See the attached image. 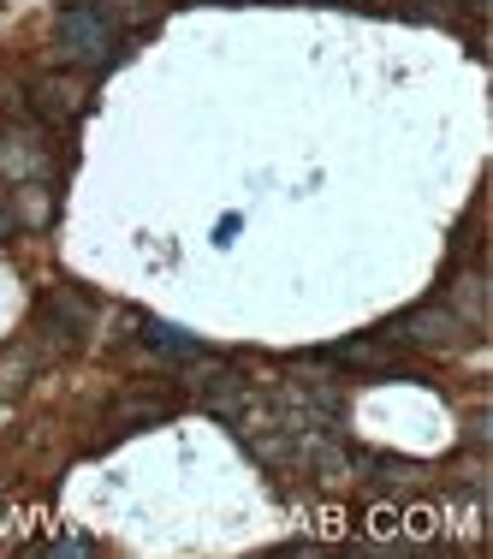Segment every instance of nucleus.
Listing matches in <instances>:
<instances>
[{"label":"nucleus","mask_w":493,"mask_h":559,"mask_svg":"<svg viewBox=\"0 0 493 559\" xmlns=\"http://www.w3.org/2000/svg\"><path fill=\"white\" fill-rule=\"evenodd\" d=\"M55 36H60V55L72 66H89V72L119 60V24L101 7H89V0H60Z\"/></svg>","instance_id":"obj_1"},{"label":"nucleus","mask_w":493,"mask_h":559,"mask_svg":"<svg viewBox=\"0 0 493 559\" xmlns=\"http://www.w3.org/2000/svg\"><path fill=\"white\" fill-rule=\"evenodd\" d=\"M464 334H470V328H464L458 316L446 310V304H417V310H405L381 340H393V345H417V352H458Z\"/></svg>","instance_id":"obj_2"},{"label":"nucleus","mask_w":493,"mask_h":559,"mask_svg":"<svg viewBox=\"0 0 493 559\" xmlns=\"http://www.w3.org/2000/svg\"><path fill=\"white\" fill-rule=\"evenodd\" d=\"M43 126H77L89 114V84L84 78H65V72H48L31 84V102H24Z\"/></svg>","instance_id":"obj_3"},{"label":"nucleus","mask_w":493,"mask_h":559,"mask_svg":"<svg viewBox=\"0 0 493 559\" xmlns=\"http://www.w3.org/2000/svg\"><path fill=\"white\" fill-rule=\"evenodd\" d=\"M0 173L7 179H19V185H31V179H43L48 173V143H36V131H0Z\"/></svg>","instance_id":"obj_4"},{"label":"nucleus","mask_w":493,"mask_h":559,"mask_svg":"<svg viewBox=\"0 0 493 559\" xmlns=\"http://www.w3.org/2000/svg\"><path fill=\"white\" fill-rule=\"evenodd\" d=\"M327 364H345V369H369V376H381V369H393V340H345V345H327Z\"/></svg>","instance_id":"obj_5"},{"label":"nucleus","mask_w":493,"mask_h":559,"mask_svg":"<svg viewBox=\"0 0 493 559\" xmlns=\"http://www.w3.org/2000/svg\"><path fill=\"white\" fill-rule=\"evenodd\" d=\"M172 417V399H119V405L108 411V429H137V423H161Z\"/></svg>","instance_id":"obj_6"},{"label":"nucleus","mask_w":493,"mask_h":559,"mask_svg":"<svg viewBox=\"0 0 493 559\" xmlns=\"http://www.w3.org/2000/svg\"><path fill=\"white\" fill-rule=\"evenodd\" d=\"M43 316L60 328V340H77V334H84V322H89V304L77 298V292H55V298L43 304Z\"/></svg>","instance_id":"obj_7"},{"label":"nucleus","mask_w":493,"mask_h":559,"mask_svg":"<svg viewBox=\"0 0 493 559\" xmlns=\"http://www.w3.org/2000/svg\"><path fill=\"white\" fill-rule=\"evenodd\" d=\"M101 12H108L113 24H131V31H143V24L161 12V0H96Z\"/></svg>","instance_id":"obj_8"},{"label":"nucleus","mask_w":493,"mask_h":559,"mask_svg":"<svg viewBox=\"0 0 493 559\" xmlns=\"http://www.w3.org/2000/svg\"><path fill=\"white\" fill-rule=\"evenodd\" d=\"M143 340H149V345H161V352H172V357H196V352H203L196 340L172 334V328H161V322H143Z\"/></svg>","instance_id":"obj_9"},{"label":"nucleus","mask_w":493,"mask_h":559,"mask_svg":"<svg viewBox=\"0 0 493 559\" xmlns=\"http://www.w3.org/2000/svg\"><path fill=\"white\" fill-rule=\"evenodd\" d=\"M369 530H375V536H398V530H405V512L381 506V512H369Z\"/></svg>","instance_id":"obj_10"},{"label":"nucleus","mask_w":493,"mask_h":559,"mask_svg":"<svg viewBox=\"0 0 493 559\" xmlns=\"http://www.w3.org/2000/svg\"><path fill=\"white\" fill-rule=\"evenodd\" d=\"M24 369H31V364H24V357H12V364H0V388H24Z\"/></svg>","instance_id":"obj_11"},{"label":"nucleus","mask_w":493,"mask_h":559,"mask_svg":"<svg viewBox=\"0 0 493 559\" xmlns=\"http://www.w3.org/2000/svg\"><path fill=\"white\" fill-rule=\"evenodd\" d=\"M19 233V209H12V197H0V238Z\"/></svg>","instance_id":"obj_12"}]
</instances>
